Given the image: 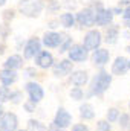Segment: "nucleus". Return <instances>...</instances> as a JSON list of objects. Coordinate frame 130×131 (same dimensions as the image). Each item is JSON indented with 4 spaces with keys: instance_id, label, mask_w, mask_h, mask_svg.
Segmentation results:
<instances>
[{
    "instance_id": "obj_36",
    "label": "nucleus",
    "mask_w": 130,
    "mask_h": 131,
    "mask_svg": "<svg viewBox=\"0 0 130 131\" xmlns=\"http://www.w3.org/2000/svg\"><path fill=\"white\" fill-rule=\"evenodd\" d=\"M110 9H112L113 15H116V14H118V15H121V14H123V8H121V6H116V8H110Z\"/></svg>"
},
{
    "instance_id": "obj_24",
    "label": "nucleus",
    "mask_w": 130,
    "mask_h": 131,
    "mask_svg": "<svg viewBox=\"0 0 130 131\" xmlns=\"http://www.w3.org/2000/svg\"><path fill=\"white\" fill-rule=\"evenodd\" d=\"M118 121H119V127L123 128L124 131H130V116L129 114H121L119 117H118Z\"/></svg>"
},
{
    "instance_id": "obj_28",
    "label": "nucleus",
    "mask_w": 130,
    "mask_h": 131,
    "mask_svg": "<svg viewBox=\"0 0 130 131\" xmlns=\"http://www.w3.org/2000/svg\"><path fill=\"white\" fill-rule=\"evenodd\" d=\"M22 92L20 90H17V92H11V95H9V101L11 102H14V104H20V101H22Z\"/></svg>"
},
{
    "instance_id": "obj_41",
    "label": "nucleus",
    "mask_w": 130,
    "mask_h": 131,
    "mask_svg": "<svg viewBox=\"0 0 130 131\" xmlns=\"http://www.w3.org/2000/svg\"><path fill=\"white\" fill-rule=\"evenodd\" d=\"M15 131H28V130H15Z\"/></svg>"
},
{
    "instance_id": "obj_38",
    "label": "nucleus",
    "mask_w": 130,
    "mask_h": 131,
    "mask_svg": "<svg viewBox=\"0 0 130 131\" xmlns=\"http://www.w3.org/2000/svg\"><path fill=\"white\" fill-rule=\"evenodd\" d=\"M3 111H5V110H3V105H2V104H0V116H2V114H3Z\"/></svg>"
},
{
    "instance_id": "obj_37",
    "label": "nucleus",
    "mask_w": 130,
    "mask_h": 131,
    "mask_svg": "<svg viewBox=\"0 0 130 131\" xmlns=\"http://www.w3.org/2000/svg\"><path fill=\"white\" fill-rule=\"evenodd\" d=\"M121 5H127V6H129L130 0H119V6H121Z\"/></svg>"
},
{
    "instance_id": "obj_15",
    "label": "nucleus",
    "mask_w": 130,
    "mask_h": 131,
    "mask_svg": "<svg viewBox=\"0 0 130 131\" xmlns=\"http://www.w3.org/2000/svg\"><path fill=\"white\" fill-rule=\"evenodd\" d=\"M109 60H110V52L107 50V49H97V50H94V55H92V63L98 67H103V66H106L109 63Z\"/></svg>"
},
{
    "instance_id": "obj_31",
    "label": "nucleus",
    "mask_w": 130,
    "mask_h": 131,
    "mask_svg": "<svg viewBox=\"0 0 130 131\" xmlns=\"http://www.w3.org/2000/svg\"><path fill=\"white\" fill-rule=\"evenodd\" d=\"M23 107H25V110H26L28 113H32V111H35V104H34V102H31V101L25 102V104H23Z\"/></svg>"
},
{
    "instance_id": "obj_6",
    "label": "nucleus",
    "mask_w": 130,
    "mask_h": 131,
    "mask_svg": "<svg viewBox=\"0 0 130 131\" xmlns=\"http://www.w3.org/2000/svg\"><path fill=\"white\" fill-rule=\"evenodd\" d=\"M113 17L115 15H113L110 8L101 6V8L95 9V25L97 26H109V25H112Z\"/></svg>"
},
{
    "instance_id": "obj_14",
    "label": "nucleus",
    "mask_w": 130,
    "mask_h": 131,
    "mask_svg": "<svg viewBox=\"0 0 130 131\" xmlns=\"http://www.w3.org/2000/svg\"><path fill=\"white\" fill-rule=\"evenodd\" d=\"M129 70V60L126 57H116L113 64H112V75H124Z\"/></svg>"
},
{
    "instance_id": "obj_40",
    "label": "nucleus",
    "mask_w": 130,
    "mask_h": 131,
    "mask_svg": "<svg viewBox=\"0 0 130 131\" xmlns=\"http://www.w3.org/2000/svg\"><path fill=\"white\" fill-rule=\"evenodd\" d=\"M127 52H129V53H130V46H129V47H127Z\"/></svg>"
},
{
    "instance_id": "obj_21",
    "label": "nucleus",
    "mask_w": 130,
    "mask_h": 131,
    "mask_svg": "<svg viewBox=\"0 0 130 131\" xmlns=\"http://www.w3.org/2000/svg\"><path fill=\"white\" fill-rule=\"evenodd\" d=\"M60 23H61V26H64L66 29L75 26V15L72 12H63L60 15Z\"/></svg>"
},
{
    "instance_id": "obj_23",
    "label": "nucleus",
    "mask_w": 130,
    "mask_h": 131,
    "mask_svg": "<svg viewBox=\"0 0 130 131\" xmlns=\"http://www.w3.org/2000/svg\"><path fill=\"white\" fill-rule=\"evenodd\" d=\"M28 131H46V127L41 122L31 119V121H28Z\"/></svg>"
},
{
    "instance_id": "obj_5",
    "label": "nucleus",
    "mask_w": 130,
    "mask_h": 131,
    "mask_svg": "<svg viewBox=\"0 0 130 131\" xmlns=\"http://www.w3.org/2000/svg\"><path fill=\"white\" fill-rule=\"evenodd\" d=\"M67 55H69V61L72 63H83L87 60L89 57V50L83 46V44H72L67 50Z\"/></svg>"
},
{
    "instance_id": "obj_27",
    "label": "nucleus",
    "mask_w": 130,
    "mask_h": 131,
    "mask_svg": "<svg viewBox=\"0 0 130 131\" xmlns=\"http://www.w3.org/2000/svg\"><path fill=\"white\" fill-rule=\"evenodd\" d=\"M9 95H11V90H9V87H5V85H2V87H0V104H3V102L9 101Z\"/></svg>"
},
{
    "instance_id": "obj_44",
    "label": "nucleus",
    "mask_w": 130,
    "mask_h": 131,
    "mask_svg": "<svg viewBox=\"0 0 130 131\" xmlns=\"http://www.w3.org/2000/svg\"><path fill=\"white\" fill-rule=\"evenodd\" d=\"M129 69H130V61H129Z\"/></svg>"
},
{
    "instance_id": "obj_8",
    "label": "nucleus",
    "mask_w": 130,
    "mask_h": 131,
    "mask_svg": "<svg viewBox=\"0 0 130 131\" xmlns=\"http://www.w3.org/2000/svg\"><path fill=\"white\" fill-rule=\"evenodd\" d=\"M18 119L14 113H3L0 116V131H15Z\"/></svg>"
},
{
    "instance_id": "obj_9",
    "label": "nucleus",
    "mask_w": 130,
    "mask_h": 131,
    "mask_svg": "<svg viewBox=\"0 0 130 131\" xmlns=\"http://www.w3.org/2000/svg\"><path fill=\"white\" fill-rule=\"evenodd\" d=\"M25 89H26V92H28V95H29V101L34 102L35 105L44 98V92H43L41 85L37 84V82H32V81H31V82H26Z\"/></svg>"
},
{
    "instance_id": "obj_43",
    "label": "nucleus",
    "mask_w": 130,
    "mask_h": 131,
    "mask_svg": "<svg viewBox=\"0 0 130 131\" xmlns=\"http://www.w3.org/2000/svg\"><path fill=\"white\" fill-rule=\"evenodd\" d=\"M55 131H64V130H55Z\"/></svg>"
},
{
    "instance_id": "obj_13",
    "label": "nucleus",
    "mask_w": 130,
    "mask_h": 131,
    "mask_svg": "<svg viewBox=\"0 0 130 131\" xmlns=\"http://www.w3.org/2000/svg\"><path fill=\"white\" fill-rule=\"evenodd\" d=\"M52 72H54V75L57 78H63L66 75H70V72H72V61L61 60L60 63L52 66Z\"/></svg>"
},
{
    "instance_id": "obj_22",
    "label": "nucleus",
    "mask_w": 130,
    "mask_h": 131,
    "mask_svg": "<svg viewBox=\"0 0 130 131\" xmlns=\"http://www.w3.org/2000/svg\"><path fill=\"white\" fill-rule=\"evenodd\" d=\"M72 46V37H69V35H63V40H61V43H60V53H64L69 50V47Z\"/></svg>"
},
{
    "instance_id": "obj_42",
    "label": "nucleus",
    "mask_w": 130,
    "mask_h": 131,
    "mask_svg": "<svg viewBox=\"0 0 130 131\" xmlns=\"http://www.w3.org/2000/svg\"><path fill=\"white\" fill-rule=\"evenodd\" d=\"M127 25H129V28H130V21H127Z\"/></svg>"
},
{
    "instance_id": "obj_19",
    "label": "nucleus",
    "mask_w": 130,
    "mask_h": 131,
    "mask_svg": "<svg viewBox=\"0 0 130 131\" xmlns=\"http://www.w3.org/2000/svg\"><path fill=\"white\" fill-rule=\"evenodd\" d=\"M23 66V58L20 57V55H11V57H8L6 58V61L3 63V67L5 69H9V70H17V69H20Z\"/></svg>"
},
{
    "instance_id": "obj_39",
    "label": "nucleus",
    "mask_w": 130,
    "mask_h": 131,
    "mask_svg": "<svg viewBox=\"0 0 130 131\" xmlns=\"http://www.w3.org/2000/svg\"><path fill=\"white\" fill-rule=\"evenodd\" d=\"M5 3H6V0H0V6H3Z\"/></svg>"
},
{
    "instance_id": "obj_11",
    "label": "nucleus",
    "mask_w": 130,
    "mask_h": 131,
    "mask_svg": "<svg viewBox=\"0 0 130 131\" xmlns=\"http://www.w3.org/2000/svg\"><path fill=\"white\" fill-rule=\"evenodd\" d=\"M54 64H55L54 57L48 50H40L38 55L35 57V66L40 67V69H51Z\"/></svg>"
},
{
    "instance_id": "obj_33",
    "label": "nucleus",
    "mask_w": 130,
    "mask_h": 131,
    "mask_svg": "<svg viewBox=\"0 0 130 131\" xmlns=\"http://www.w3.org/2000/svg\"><path fill=\"white\" fill-rule=\"evenodd\" d=\"M123 18H124L126 21H130V5L126 9H123Z\"/></svg>"
},
{
    "instance_id": "obj_4",
    "label": "nucleus",
    "mask_w": 130,
    "mask_h": 131,
    "mask_svg": "<svg viewBox=\"0 0 130 131\" xmlns=\"http://www.w3.org/2000/svg\"><path fill=\"white\" fill-rule=\"evenodd\" d=\"M101 43H103V35L97 29H90L89 32L84 35V40H83V46L87 50H97V49H99Z\"/></svg>"
},
{
    "instance_id": "obj_12",
    "label": "nucleus",
    "mask_w": 130,
    "mask_h": 131,
    "mask_svg": "<svg viewBox=\"0 0 130 131\" xmlns=\"http://www.w3.org/2000/svg\"><path fill=\"white\" fill-rule=\"evenodd\" d=\"M61 40H63V35H61V34L55 32V31H49V32H46L43 35L41 44H44V46L49 47V49H54V47H58V46H60Z\"/></svg>"
},
{
    "instance_id": "obj_45",
    "label": "nucleus",
    "mask_w": 130,
    "mask_h": 131,
    "mask_svg": "<svg viewBox=\"0 0 130 131\" xmlns=\"http://www.w3.org/2000/svg\"><path fill=\"white\" fill-rule=\"evenodd\" d=\"M129 107H130V102H129Z\"/></svg>"
},
{
    "instance_id": "obj_7",
    "label": "nucleus",
    "mask_w": 130,
    "mask_h": 131,
    "mask_svg": "<svg viewBox=\"0 0 130 131\" xmlns=\"http://www.w3.org/2000/svg\"><path fill=\"white\" fill-rule=\"evenodd\" d=\"M41 50V41L37 38V37H32L26 41L25 47H23V57L26 60H32L38 55V52Z\"/></svg>"
},
{
    "instance_id": "obj_20",
    "label": "nucleus",
    "mask_w": 130,
    "mask_h": 131,
    "mask_svg": "<svg viewBox=\"0 0 130 131\" xmlns=\"http://www.w3.org/2000/svg\"><path fill=\"white\" fill-rule=\"evenodd\" d=\"M80 114L84 121H90L95 117V110H94V105L89 104V102H84L81 107H80Z\"/></svg>"
},
{
    "instance_id": "obj_10",
    "label": "nucleus",
    "mask_w": 130,
    "mask_h": 131,
    "mask_svg": "<svg viewBox=\"0 0 130 131\" xmlns=\"http://www.w3.org/2000/svg\"><path fill=\"white\" fill-rule=\"evenodd\" d=\"M70 122H72V116H70V113L66 111V108L60 107L58 111H57V114H55L54 125H55L58 130H64V128H67V127L70 125Z\"/></svg>"
},
{
    "instance_id": "obj_34",
    "label": "nucleus",
    "mask_w": 130,
    "mask_h": 131,
    "mask_svg": "<svg viewBox=\"0 0 130 131\" xmlns=\"http://www.w3.org/2000/svg\"><path fill=\"white\" fill-rule=\"evenodd\" d=\"M25 73H26V76H35L37 70H35V67H28V69H25Z\"/></svg>"
},
{
    "instance_id": "obj_1",
    "label": "nucleus",
    "mask_w": 130,
    "mask_h": 131,
    "mask_svg": "<svg viewBox=\"0 0 130 131\" xmlns=\"http://www.w3.org/2000/svg\"><path fill=\"white\" fill-rule=\"evenodd\" d=\"M112 84V75L107 73L106 70L98 72L97 75L94 76V79L90 81V87H89V93L87 96H99L103 95Z\"/></svg>"
},
{
    "instance_id": "obj_35",
    "label": "nucleus",
    "mask_w": 130,
    "mask_h": 131,
    "mask_svg": "<svg viewBox=\"0 0 130 131\" xmlns=\"http://www.w3.org/2000/svg\"><path fill=\"white\" fill-rule=\"evenodd\" d=\"M0 29H2V37L3 38H6V35L9 32V28H8V23H5V25H2L0 26Z\"/></svg>"
},
{
    "instance_id": "obj_29",
    "label": "nucleus",
    "mask_w": 130,
    "mask_h": 131,
    "mask_svg": "<svg viewBox=\"0 0 130 131\" xmlns=\"http://www.w3.org/2000/svg\"><path fill=\"white\" fill-rule=\"evenodd\" d=\"M97 131H112V127L107 121H99L97 125Z\"/></svg>"
},
{
    "instance_id": "obj_2",
    "label": "nucleus",
    "mask_w": 130,
    "mask_h": 131,
    "mask_svg": "<svg viewBox=\"0 0 130 131\" xmlns=\"http://www.w3.org/2000/svg\"><path fill=\"white\" fill-rule=\"evenodd\" d=\"M43 9H44V2L43 0H20L18 2L20 14L28 17V18L38 17Z\"/></svg>"
},
{
    "instance_id": "obj_18",
    "label": "nucleus",
    "mask_w": 130,
    "mask_h": 131,
    "mask_svg": "<svg viewBox=\"0 0 130 131\" xmlns=\"http://www.w3.org/2000/svg\"><path fill=\"white\" fill-rule=\"evenodd\" d=\"M118 38H119V26H118V25H110V26H107L104 41H106L107 44H116Z\"/></svg>"
},
{
    "instance_id": "obj_16",
    "label": "nucleus",
    "mask_w": 130,
    "mask_h": 131,
    "mask_svg": "<svg viewBox=\"0 0 130 131\" xmlns=\"http://www.w3.org/2000/svg\"><path fill=\"white\" fill-rule=\"evenodd\" d=\"M70 82L77 87H81V85H86L87 81H89V73L86 70H75V72H70Z\"/></svg>"
},
{
    "instance_id": "obj_17",
    "label": "nucleus",
    "mask_w": 130,
    "mask_h": 131,
    "mask_svg": "<svg viewBox=\"0 0 130 131\" xmlns=\"http://www.w3.org/2000/svg\"><path fill=\"white\" fill-rule=\"evenodd\" d=\"M15 81H17V72L15 70H9V69L0 70V82H2V85L9 87Z\"/></svg>"
},
{
    "instance_id": "obj_3",
    "label": "nucleus",
    "mask_w": 130,
    "mask_h": 131,
    "mask_svg": "<svg viewBox=\"0 0 130 131\" xmlns=\"http://www.w3.org/2000/svg\"><path fill=\"white\" fill-rule=\"evenodd\" d=\"M75 23H78L83 28H92V26H95V11L90 6L78 11L77 15H75Z\"/></svg>"
},
{
    "instance_id": "obj_25",
    "label": "nucleus",
    "mask_w": 130,
    "mask_h": 131,
    "mask_svg": "<svg viewBox=\"0 0 130 131\" xmlns=\"http://www.w3.org/2000/svg\"><path fill=\"white\" fill-rule=\"evenodd\" d=\"M70 98L75 99V101H81V99L84 98L83 89H81V87H73V89L70 90Z\"/></svg>"
},
{
    "instance_id": "obj_32",
    "label": "nucleus",
    "mask_w": 130,
    "mask_h": 131,
    "mask_svg": "<svg viewBox=\"0 0 130 131\" xmlns=\"http://www.w3.org/2000/svg\"><path fill=\"white\" fill-rule=\"evenodd\" d=\"M72 131H89V128L84 124H77V125H73Z\"/></svg>"
},
{
    "instance_id": "obj_26",
    "label": "nucleus",
    "mask_w": 130,
    "mask_h": 131,
    "mask_svg": "<svg viewBox=\"0 0 130 131\" xmlns=\"http://www.w3.org/2000/svg\"><path fill=\"white\" fill-rule=\"evenodd\" d=\"M119 117V110L116 108H109L107 110V122H115Z\"/></svg>"
},
{
    "instance_id": "obj_30",
    "label": "nucleus",
    "mask_w": 130,
    "mask_h": 131,
    "mask_svg": "<svg viewBox=\"0 0 130 131\" xmlns=\"http://www.w3.org/2000/svg\"><path fill=\"white\" fill-rule=\"evenodd\" d=\"M14 17H15V11H14V9H6V11L3 12V20H5V23H9Z\"/></svg>"
}]
</instances>
